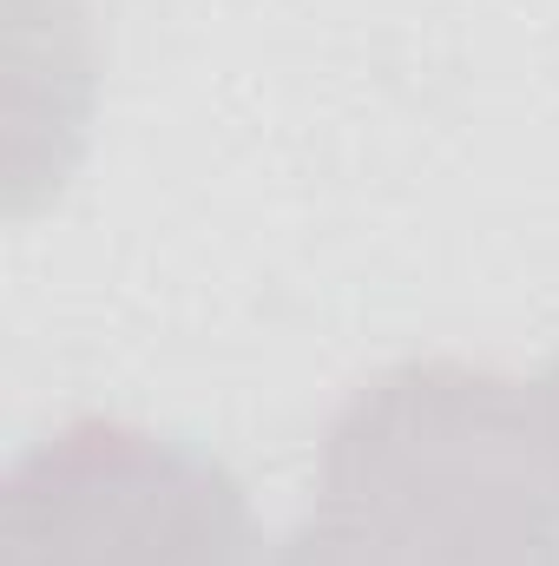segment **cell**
I'll list each match as a JSON object with an SVG mask.
<instances>
[{
	"mask_svg": "<svg viewBox=\"0 0 559 566\" xmlns=\"http://www.w3.org/2000/svg\"><path fill=\"white\" fill-rule=\"evenodd\" d=\"M0 566H264V541L244 481L218 454L80 416L13 454Z\"/></svg>",
	"mask_w": 559,
	"mask_h": 566,
	"instance_id": "7a4b0ae2",
	"label": "cell"
},
{
	"mask_svg": "<svg viewBox=\"0 0 559 566\" xmlns=\"http://www.w3.org/2000/svg\"><path fill=\"white\" fill-rule=\"evenodd\" d=\"M264 566H382L362 541H349L336 521H323V514H309L303 527H289L277 547L264 554Z\"/></svg>",
	"mask_w": 559,
	"mask_h": 566,
	"instance_id": "3957f363",
	"label": "cell"
},
{
	"mask_svg": "<svg viewBox=\"0 0 559 566\" xmlns=\"http://www.w3.org/2000/svg\"><path fill=\"white\" fill-rule=\"evenodd\" d=\"M382 566H559V488L534 382L421 356L323 428L316 507Z\"/></svg>",
	"mask_w": 559,
	"mask_h": 566,
	"instance_id": "6da1fadb",
	"label": "cell"
},
{
	"mask_svg": "<svg viewBox=\"0 0 559 566\" xmlns=\"http://www.w3.org/2000/svg\"><path fill=\"white\" fill-rule=\"evenodd\" d=\"M534 409H540V434H547V461H553V488H559V356L534 376Z\"/></svg>",
	"mask_w": 559,
	"mask_h": 566,
	"instance_id": "277c9868",
	"label": "cell"
}]
</instances>
